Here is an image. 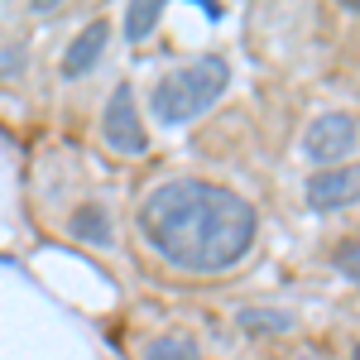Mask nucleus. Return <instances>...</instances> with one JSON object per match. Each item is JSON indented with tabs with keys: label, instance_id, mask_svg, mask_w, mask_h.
I'll return each instance as SVG.
<instances>
[{
	"label": "nucleus",
	"instance_id": "f257e3e1",
	"mask_svg": "<svg viewBox=\"0 0 360 360\" xmlns=\"http://www.w3.org/2000/svg\"><path fill=\"white\" fill-rule=\"evenodd\" d=\"M135 226L144 245L173 269L188 274H221L240 264L255 245V207L231 188L207 178H168L139 202Z\"/></svg>",
	"mask_w": 360,
	"mask_h": 360
},
{
	"label": "nucleus",
	"instance_id": "f03ea898",
	"mask_svg": "<svg viewBox=\"0 0 360 360\" xmlns=\"http://www.w3.org/2000/svg\"><path fill=\"white\" fill-rule=\"evenodd\" d=\"M226 82H231L226 58L202 53V58H193V63H183V68H173L164 82L149 91V111H154L159 125H183V120H193V115L207 111L226 91Z\"/></svg>",
	"mask_w": 360,
	"mask_h": 360
},
{
	"label": "nucleus",
	"instance_id": "7ed1b4c3",
	"mask_svg": "<svg viewBox=\"0 0 360 360\" xmlns=\"http://www.w3.org/2000/svg\"><path fill=\"white\" fill-rule=\"evenodd\" d=\"M356 139H360L356 115L327 111V115H317V120L307 125L303 154H307L317 168H341V159H351V154H356Z\"/></svg>",
	"mask_w": 360,
	"mask_h": 360
},
{
	"label": "nucleus",
	"instance_id": "20e7f679",
	"mask_svg": "<svg viewBox=\"0 0 360 360\" xmlns=\"http://www.w3.org/2000/svg\"><path fill=\"white\" fill-rule=\"evenodd\" d=\"M101 139H106V149H115V154H144L149 149V135H144V120L135 111L130 82H120L111 91V101L101 111Z\"/></svg>",
	"mask_w": 360,
	"mask_h": 360
},
{
	"label": "nucleus",
	"instance_id": "39448f33",
	"mask_svg": "<svg viewBox=\"0 0 360 360\" xmlns=\"http://www.w3.org/2000/svg\"><path fill=\"white\" fill-rule=\"evenodd\" d=\"M360 202V164H341V168H317L307 178V207L312 212H341Z\"/></svg>",
	"mask_w": 360,
	"mask_h": 360
},
{
	"label": "nucleus",
	"instance_id": "423d86ee",
	"mask_svg": "<svg viewBox=\"0 0 360 360\" xmlns=\"http://www.w3.org/2000/svg\"><path fill=\"white\" fill-rule=\"evenodd\" d=\"M106 44H111V25H106V20H91V25L68 44V53H63V77H86V72L96 68V58L106 53Z\"/></svg>",
	"mask_w": 360,
	"mask_h": 360
},
{
	"label": "nucleus",
	"instance_id": "0eeeda50",
	"mask_svg": "<svg viewBox=\"0 0 360 360\" xmlns=\"http://www.w3.org/2000/svg\"><path fill=\"white\" fill-rule=\"evenodd\" d=\"M68 236H77L86 245H111V217H106V207H96V202L77 207L68 217Z\"/></svg>",
	"mask_w": 360,
	"mask_h": 360
},
{
	"label": "nucleus",
	"instance_id": "6e6552de",
	"mask_svg": "<svg viewBox=\"0 0 360 360\" xmlns=\"http://www.w3.org/2000/svg\"><path fill=\"white\" fill-rule=\"evenodd\" d=\"M159 15H164L159 0H135V5L125 10V39H130V44H144V34L159 25Z\"/></svg>",
	"mask_w": 360,
	"mask_h": 360
},
{
	"label": "nucleus",
	"instance_id": "1a4fd4ad",
	"mask_svg": "<svg viewBox=\"0 0 360 360\" xmlns=\"http://www.w3.org/2000/svg\"><path fill=\"white\" fill-rule=\"evenodd\" d=\"M144 360H202V351H197L193 336L168 332V336H159V341H154V346L144 351Z\"/></svg>",
	"mask_w": 360,
	"mask_h": 360
},
{
	"label": "nucleus",
	"instance_id": "9d476101",
	"mask_svg": "<svg viewBox=\"0 0 360 360\" xmlns=\"http://www.w3.org/2000/svg\"><path fill=\"white\" fill-rule=\"evenodd\" d=\"M240 327H245L250 336L288 332V327H293V317H288V312H259V307H250V312H240Z\"/></svg>",
	"mask_w": 360,
	"mask_h": 360
},
{
	"label": "nucleus",
	"instance_id": "9b49d317",
	"mask_svg": "<svg viewBox=\"0 0 360 360\" xmlns=\"http://www.w3.org/2000/svg\"><path fill=\"white\" fill-rule=\"evenodd\" d=\"M332 259H336V269L351 278V283H360V240H341Z\"/></svg>",
	"mask_w": 360,
	"mask_h": 360
},
{
	"label": "nucleus",
	"instance_id": "f8f14e48",
	"mask_svg": "<svg viewBox=\"0 0 360 360\" xmlns=\"http://www.w3.org/2000/svg\"><path fill=\"white\" fill-rule=\"evenodd\" d=\"M298 360H322V356H298Z\"/></svg>",
	"mask_w": 360,
	"mask_h": 360
},
{
	"label": "nucleus",
	"instance_id": "ddd939ff",
	"mask_svg": "<svg viewBox=\"0 0 360 360\" xmlns=\"http://www.w3.org/2000/svg\"><path fill=\"white\" fill-rule=\"evenodd\" d=\"M351 356H356V360H360V346H356V351H351Z\"/></svg>",
	"mask_w": 360,
	"mask_h": 360
}]
</instances>
